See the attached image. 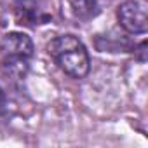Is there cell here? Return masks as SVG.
Returning a JSON list of instances; mask_svg holds the SVG:
<instances>
[{
    "label": "cell",
    "instance_id": "cell-1",
    "mask_svg": "<svg viewBox=\"0 0 148 148\" xmlns=\"http://www.w3.org/2000/svg\"><path fill=\"white\" fill-rule=\"evenodd\" d=\"M49 54L54 63L73 79H84L89 68L91 59L86 45L75 35H59L49 44Z\"/></svg>",
    "mask_w": 148,
    "mask_h": 148
},
{
    "label": "cell",
    "instance_id": "cell-2",
    "mask_svg": "<svg viewBox=\"0 0 148 148\" xmlns=\"http://www.w3.org/2000/svg\"><path fill=\"white\" fill-rule=\"evenodd\" d=\"M120 26L129 33H145L148 30V5L143 0H127L117 9Z\"/></svg>",
    "mask_w": 148,
    "mask_h": 148
},
{
    "label": "cell",
    "instance_id": "cell-3",
    "mask_svg": "<svg viewBox=\"0 0 148 148\" xmlns=\"http://www.w3.org/2000/svg\"><path fill=\"white\" fill-rule=\"evenodd\" d=\"M0 56H2V59L30 61L33 56V42L25 33L11 32L0 40Z\"/></svg>",
    "mask_w": 148,
    "mask_h": 148
},
{
    "label": "cell",
    "instance_id": "cell-4",
    "mask_svg": "<svg viewBox=\"0 0 148 148\" xmlns=\"http://www.w3.org/2000/svg\"><path fill=\"white\" fill-rule=\"evenodd\" d=\"M12 12L16 23L23 26L44 25L49 19L38 0H12Z\"/></svg>",
    "mask_w": 148,
    "mask_h": 148
},
{
    "label": "cell",
    "instance_id": "cell-5",
    "mask_svg": "<svg viewBox=\"0 0 148 148\" xmlns=\"http://www.w3.org/2000/svg\"><path fill=\"white\" fill-rule=\"evenodd\" d=\"M68 2H70L73 14L82 21H89L96 18L99 12V5L96 0H68Z\"/></svg>",
    "mask_w": 148,
    "mask_h": 148
},
{
    "label": "cell",
    "instance_id": "cell-6",
    "mask_svg": "<svg viewBox=\"0 0 148 148\" xmlns=\"http://www.w3.org/2000/svg\"><path fill=\"white\" fill-rule=\"evenodd\" d=\"M7 110V96L4 92V89L0 87V113H4Z\"/></svg>",
    "mask_w": 148,
    "mask_h": 148
},
{
    "label": "cell",
    "instance_id": "cell-7",
    "mask_svg": "<svg viewBox=\"0 0 148 148\" xmlns=\"http://www.w3.org/2000/svg\"><path fill=\"white\" fill-rule=\"evenodd\" d=\"M145 49H146V42H141L139 47H138V54H139V59H141V61L146 59V56H145Z\"/></svg>",
    "mask_w": 148,
    "mask_h": 148
}]
</instances>
